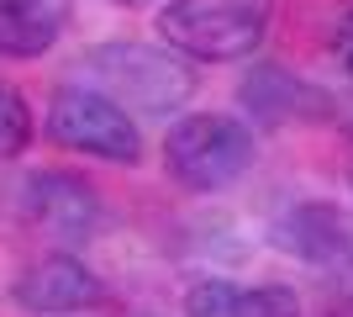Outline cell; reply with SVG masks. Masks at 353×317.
I'll return each mask as SVG.
<instances>
[{"label": "cell", "mask_w": 353, "mask_h": 317, "mask_svg": "<svg viewBox=\"0 0 353 317\" xmlns=\"http://www.w3.org/2000/svg\"><path fill=\"white\" fill-rule=\"evenodd\" d=\"M74 85L101 90L127 117H174L195 95V69L174 48L148 43H101L74 64Z\"/></svg>", "instance_id": "6da1fadb"}, {"label": "cell", "mask_w": 353, "mask_h": 317, "mask_svg": "<svg viewBox=\"0 0 353 317\" xmlns=\"http://www.w3.org/2000/svg\"><path fill=\"white\" fill-rule=\"evenodd\" d=\"M163 169L185 191H227L253 169V127L221 111H190L163 133Z\"/></svg>", "instance_id": "7a4b0ae2"}, {"label": "cell", "mask_w": 353, "mask_h": 317, "mask_svg": "<svg viewBox=\"0 0 353 317\" xmlns=\"http://www.w3.org/2000/svg\"><path fill=\"white\" fill-rule=\"evenodd\" d=\"M163 48L201 64L248 59L269 32V0H169L159 11Z\"/></svg>", "instance_id": "3957f363"}, {"label": "cell", "mask_w": 353, "mask_h": 317, "mask_svg": "<svg viewBox=\"0 0 353 317\" xmlns=\"http://www.w3.org/2000/svg\"><path fill=\"white\" fill-rule=\"evenodd\" d=\"M48 137L69 153L105 159V164H137L143 159V133L137 117H127L117 101H105L90 85H59L48 101Z\"/></svg>", "instance_id": "277c9868"}, {"label": "cell", "mask_w": 353, "mask_h": 317, "mask_svg": "<svg viewBox=\"0 0 353 317\" xmlns=\"http://www.w3.org/2000/svg\"><path fill=\"white\" fill-rule=\"evenodd\" d=\"M269 238L301 265L353 286V211L338 201H295L274 217Z\"/></svg>", "instance_id": "5b68a950"}, {"label": "cell", "mask_w": 353, "mask_h": 317, "mask_svg": "<svg viewBox=\"0 0 353 317\" xmlns=\"http://www.w3.org/2000/svg\"><path fill=\"white\" fill-rule=\"evenodd\" d=\"M21 211H27L32 227H43L53 238L74 243V238H85V233H95V222H101V196H95V185H90L85 175L37 169V175H27V185H21Z\"/></svg>", "instance_id": "8992f818"}, {"label": "cell", "mask_w": 353, "mask_h": 317, "mask_svg": "<svg viewBox=\"0 0 353 317\" xmlns=\"http://www.w3.org/2000/svg\"><path fill=\"white\" fill-rule=\"evenodd\" d=\"M11 296H16V307H21V312H32V317H69V312L95 307L105 291H101V275L85 270L79 259H69V254H43V259H32L27 270L16 275Z\"/></svg>", "instance_id": "52a82bcc"}, {"label": "cell", "mask_w": 353, "mask_h": 317, "mask_svg": "<svg viewBox=\"0 0 353 317\" xmlns=\"http://www.w3.org/2000/svg\"><path fill=\"white\" fill-rule=\"evenodd\" d=\"M243 106H248V111L264 122V127H285V122H316V117H327V111H332V101H327L316 85L285 75L280 64H259V69L243 79Z\"/></svg>", "instance_id": "ba28073f"}, {"label": "cell", "mask_w": 353, "mask_h": 317, "mask_svg": "<svg viewBox=\"0 0 353 317\" xmlns=\"http://www.w3.org/2000/svg\"><path fill=\"white\" fill-rule=\"evenodd\" d=\"M185 317H301V302L285 286H237L206 275L185 291Z\"/></svg>", "instance_id": "9c48e42d"}, {"label": "cell", "mask_w": 353, "mask_h": 317, "mask_svg": "<svg viewBox=\"0 0 353 317\" xmlns=\"http://www.w3.org/2000/svg\"><path fill=\"white\" fill-rule=\"evenodd\" d=\"M69 0H0V53L11 59H43L69 32Z\"/></svg>", "instance_id": "30bf717a"}, {"label": "cell", "mask_w": 353, "mask_h": 317, "mask_svg": "<svg viewBox=\"0 0 353 317\" xmlns=\"http://www.w3.org/2000/svg\"><path fill=\"white\" fill-rule=\"evenodd\" d=\"M27 143H32V106L16 85L0 79V164H6V159H21Z\"/></svg>", "instance_id": "8fae6325"}, {"label": "cell", "mask_w": 353, "mask_h": 317, "mask_svg": "<svg viewBox=\"0 0 353 317\" xmlns=\"http://www.w3.org/2000/svg\"><path fill=\"white\" fill-rule=\"evenodd\" d=\"M332 59H338V69L353 79V11H343L338 27H332Z\"/></svg>", "instance_id": "7c38bea8"}, {"label": "cell", "mask_w": 353, "mask_h": 317, "mask_svg": "<svg viewBox=\"0 0 353 317\" xmlns=\"http://www.w3.org/2000/svg\"><path fill=\"white\" fill-rule=\"evenodd\" d=\"M111 6H143V0H111Z\"/></svg>", "instance_id": "4fadbf2b"}]
</instances>
